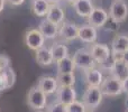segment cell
<instances>
[{
	"mask_svg": "<svg viewBox=\"0 0 128 112\" xmlns=\"http://www.w3.org/2000/svg\"><path fill=\"white\" fill-rule=\"evenodd\" d=\"M27 104L35 111H43L47 107V95L37 85L32 86L27 93Z\"/></svg>",
	"mask_w": 128,
	"mask_h": 112,
	"instance_id": "6da1fadb",
	"label": "cell"
},
{
	"mask_svg": "<svg viewBox=\"0 0 128 112\" xmlns=\"http://www.w3.org/2000/svg\"><path fill=\"white\" fill-rule=\"evenodd\" d=\"M104 94H102L100 88H86L82 95V102L86 106L88 112H93L97 110L102 103Z\"/></svg>",
	"mask_w": 128,
	"mask_h": 112,
	"instance_id": "7a4b0ae2",
	"label": "cell"
},
{
	"mask_svg": "<svg viewBox=\"0 0 128 112\" xmlns=\"http://www.w3.org/2000/svg\"><path fill=\"white\" fill-rule=\"evenodd\" d=\"M100 90H101L104 97L108 98H116L124 93L122 92V82L109 74L104 76V82L100 86Z\"/></svg>",
	"mask_w": 128,
	"mask_h": 112,
	"instance_id": "3957f363",
	"label": "cell"
},
{
	"mask_svg": "<svg viewBox=\"0 0 128 112\" xmlns=\"http://www.w3.org/2000/svg\"><path fill=\"white\" fill-rule=\"evenodd\" d=\"M73 61L75 64V68L81 70L83 72L91 70L93 67H97V63L93 59L90 51L88 48H80L73 55Z\"/></svg>",
	"mask_w": 128,
	"mask_h": 112,
	"instance_id": "277c9868",
	"label": "cell"
},
{
	"mask_svg": "<svg viewBox=\"0 0 128 112\" xmlns=\"http://www.w3.org/2000/svg\"><path fill=\"white\" fill-rule=\"evenodd\" d=\"M128 17V4L125 0H114L109 7V18L116 24L126 21Z\"/></svg>",
	"mask_w": 128,
	"mask_h": 112,
	"instance_id": "5b68a950",
	"label": "cell"
},
{
	"mask_svg": "<svg viewBox=\"0 0 128 112\" xmlns=\"http://www.w3.org/2000/svg\"><path fill=\"white\" fill-rule=\"evenodd\" d=\"M45 38L37 28L28 29L25 34V44L30 51H38L45 46Z\"/></svg>",
	"mask_w": 128,
	"mask_h": 112,
	"instance_id": "8992f818",
	"label": "cell"
},
{
	"mask_svg": "<svg viewBox=\"0 0 128 112\" xmlns=\"http://www.w3.org/2000/svg\"><path fill=\"white\" fill-rule=\"evenodd\" d=\"M89 51H90L91 55L96 61L97 65H100L101 63L106 62L112 55L111 48L107 44H104V43H94V44H92L90 46Z\"/></svg>",
	"mask_w": 128,
	"mask_h": 112,
	"instance_id": "52a82bcc",
	"label": "cell"
},
{
	"mask_svg": "<svg viewBox=\"0 0 128 112\" xmlns=\"http://www.w3.org/2000/svg\"><path fill=\"white\" fill-rule=\"evenodd\" d=\"M86 19H88L89 25L97 29H100L104 27V25L108 22L110 18H109V12L106 9H104L102 7H94V9Z\"/></svg>",
	"mask_w": 128,
	"mask_h": 112,
	"instance_id": "ba28073f",
	"label": "cell"
},
{
	"mask_svg": "<svg viewBox=\"0 0 128 112\" xmlns=\"http://www.w3.org/2000/svg\"><path fill=\"white\" fill-rule=\"evenodd\" d=\"M58 36L65 42H72V40L78 39L79 26L72 21H64L58 27Z\"/></svg>",
	"mask_w": 128,
	"mask_h": 112,
	"instance_id": "9c48e42d",
	"label": "cell"
},
{
	"mask_svg": "<svg viewBox=\"0 0 128 112\" xmlns=\"http://www.w3.org/2000/svg\"><path fill=\"white\" fill-rule=\"evenodd\" d=\"M55 94H56V101L66 107L76 101V97H78L74 86H58Z\"/></svg>",
	"mask_w": 128,
	"mask_h": 112,
	"instance_id": "30bf717a",
	"label": "cell"
},
{
	"mask_svg": "<svg viewBox=\"0 0 128 112\" xmlns=\"http://www.w3.org/2000/svg\"><path fill=\"white\" fill-rule=\"evenodd\" d=\"M78 39H80L84 44L92 45L97 43L98 39V29L89 25L88 22L84 25L79 26V36Z\"/></svg>",
	"mask_w": 128,
	"mask_h": 112,
	"instance_id": "8fae6325",
	"label": "cell"
},
{
	"mask_svg": "<svg viewBox=\"0 0 128 112\" xmlns=\"http://www.w3.org/2000/svg\"><path fill=\"white\" fill-rule=\"evenodd\" d=\"M84 73V81L89 88H100L104 80V75L99 67H93L91 70L86 71Z\"/></svg>",
	"mask_w": 128,
	"mask_h": 112,
	"instance_id": "7c38bea8",
	"label": "cell"
},
{
	"mask_svg": "<svg viewBox=\"0 0 128 112\" xmlns=\"http://www.w3.org/2000/svg\"><path fill=\"white\" fill-rule=\"evenodd\" d=\"M120 56L122 55H112V57L115 58V62H114V66L111 68L109 75H112L114 77H116V79L122 82L128 77V65H126L122 62Z\"/></svg>",
	"mask_w": 128,
	"mask_h": 112,
	"instance_id": "4fadbf2b",
	"label": "cell"
},
{
	"mask_svg": "<svg viewBox=\"0 0 128 112\" xmlns=\"http://www.w3.org/2000/svg\"><path fill=\"white\" fill-rule=\"evenodd\" d=\"M37 86L46 95L54 94V93H56V91H58V89L56 77L48 76V75L40 76V79H38V81H37Z\"/></svg>",
	"mask_w": 128,
	"mask_h": 112,
	"instance_id": "5bb4252c",
	"label": "cell"
},
{
	"mask_svg": "<svg viewBox=\"0 0 128 112\" xmlns=\"http://www.w3.org/2000/svg\"><path fill=\"white\" fill-rule=\"evenodd\" d=\"M37 29L44 36L45 39H55L58 36V26L54 25L53 22L48 21L45 18L40 21Z\"/></svg>",
	"mask_w": 128,
	"mask_h": 112,
	"instance_id": "9a60e30c",
	"label": "cell"
},
{
	"mask_svg": "<svg viewBox=\"0 0 128 112\" xmlns=\"http://www.w3.org/2000/svg\"><path fill=\"white\" fill-rule=\"evenodd\" d=\"M111 53L112 55H122L128 51V35L126 34H118L115 36L111 42Z\"/></svg>",
	"mask_w": 128,
	"mask_h": 112,
	"instance_id": "2e32d148",
	"label": "cell"
},
{
	"mask_svg": "<svg viewBox=\"0 0 128 112\" xmlns=\"http://www.w3.org/2000/svg\"><path fill=\"white\" fill-rule=\"evenodd\" d=\"M45 19L60 27L65 21V11L63 10V8L60 4H51Z\"/></svg>",
	"mask_w": 128,
	"mask_h": 112,
	"instance_id": "e0dca14e",
	"label": "cell"
},
{
	"mask_svg": "<svg viewBox=\"0 0 128 112\" xmlns=\"http://www.w3.org/2000/svg\"><path fill=\"white\" fill-rule=\"evenodd\" d=\"M72 7L79 17L88 18L96 6L93 4L92 0H76L72 4Z\"/></svg>",
	"mask_w": 128,
	"mask_h": 112,
	"instance_id": "ac0fdd59",
	"label": "cell"
},
{
	"mask_svg": "<svg viewBox=\"0 0 128 112\" xmlns=\"http://www.w3.org/2000/svg\"><path fill=\"white\" fill-rule=\"evenodd\" d=\"M35 58L37 64H40V66H50L54 63L51 49H50V47L46 46H44L43 48L35 52Z\"/></svg>",
	"mask_w": 128,
	"mask_h": 112,
	"instance_id": "d6986e66",
	"label": "cell"
},
{
	"mask_svg": "<svg viewBox=\"0 0 128 112\" xmlns=\"http://www.w3.org/2000/svg\"><path fill=\"white\" fill-rule=\"evenodd\" d=\"M51 4L46 0H32V12L40 18H45L50 10Z\"/></svg>",
	"mask_w": 128,
	"mask_h": 112,
	"instance_id": "ffe728a7",
	"label": "cell"
},
{
	"mask_svg": "<svg viewBox=\"0 0 128 112\" xmlns=\"http://www.w3.org/2000/svg\"><path fill=\"white\" fill-rule=\"evenodd\" d=\"M50 49H51L54 63H56V62L61 61V59L68 56V47L66 46L64 43H61V42L54 43V44L50 47Z\"/></svg>",
	"mask_w": 128,
	"mask_h": 112,
	"instance_id": "44dd1931",
	"label": "cell"
},
{
	"mask_svg": "<svg viewBox=\"0 0 128 112\" xmlns=\"http://www.w3.org/2000/svg\"><path fill=\"white\" fill-rule=\"evenodd\" d=\"M56 70L60 74H73L75 71L74 61L71 56H68L61 61L56 62Z\"/></svg>",
	"mask_w": 128,
	"mask_h": 112,
	"instance_id": "7402d4cb",
	"label": "cell"
},
{
	"mask_svg": "<svg viewBox=\"0 0 128 112\" xmlns=\"http://www.w3.org/2000/svg\"><path fill=\"white\" fill-rule=\"evenodd\" d=\"M56 81H58V86H74L75 82H76V77H75L74 73L73 74H56Z\"/></svg>",
	"mask_w": 128,
	"mask_h": 112,
	"instance_id": "603a6c76",
	"label": "cell"
},
{
	"mask_svg": "<svg viewBox=\"0 0 128 112\" xmlns=\"http://www.w3.org/2000/svg\"><path fill=\"white\" fill-rule=\"evenodd\" d=\"M1 75H2V77H4L6 90H9L10 88H12L14 84H15V82H16L17 76H16L15 71L11 68V66L9 68H7V70H4V72H1Z\"/></svg>",
	"mask_w": 128,
	"mask_h": 112,
	"instance_id": "cb8c5ba5",
	"label": "cell"
},
{
	"mask_svg": "<svg viewBox=\"0 0 128 112\" xmlns=\"http://www.w3.org/2000/svg\"><path fill=\"white\" fill-rule=\"evenodd\" d=\"M68 112H88V110L83 104V102L76 100L75 102L68 106Z\"/></svg>",
	"mask_w": 128,
	"mask_h": 112,
	"instance_id": "d4e9b609",
	"label": "cell"
},
{
	"mask_svg": "<svg viewBox=\"0 0 128 112\" xmlns=\"http://www.w3.org/2000/svg\"><path fill=\"white\" fill-rule=\"evenodd\" d=\"M46 112H68V107L55 101L46 107Z\"/></svg>",
	"mask_w": 128,
	"mask_h": 112,
	"instance_id": "484cf974",
	"label": "cell"
},
{
	"mask_svg": "<svg viewBox=\"0 0 128 112\" xmlns=\"http://www.w3.org/2000/svg\"><path fill=\"white\" fill-rule=\"evenodd\" d=\"M10 67V58L4 54H0V73Z\"/></svg>",
	"mask_w": 128,
	"mask_h": 112,
	"instance_id": "4316f807",
	"label": "cell"
},
{
	"mask_svg": "<svg viewBox=\"0 0 128 112\" xmlns=\"http://www.w3.org/2000/svg\"><path fill=\"white\" fill-rule=\"evenodd\" d=\"M114 62H115V58L112 57V55H111V57L109 59H107L106 62H104V63H101L99 65V68L104 72V71H107L108 73H110L111 68H112L114 66Z\"/></svg>",
	"mask_w": 128,
	"mask_h": 112,
	"instance_id": "83f0119b",
	"label": "cell"
},
{
	"mask_svg": "<svg viewBox=\"0 0 128 112\" xmlns=\"http://www.w3.org/2000/svg\"><path fill=\"white\" fill-rule=\"evenodd\" d=\"M26 0H6V2H8L9 4L11 6H15V7H18V6H22Z\"/></svg>",
	"mask_w": 128,
	"mask_h": 112,
	"instance_id": "f1b7e54d",
	"label": "cell"
},
{
	"mask_svg": "<svg viewBox=\"0 0 128 112\" xmlns=\"http://www.w3.org/2000/svg\"><path fill=\"white\" fill-rule=\"evenodd\" d=\"M6 90V85H4V77H2L1 73H0V95L4 92Z\"/></svg>",
	"mask_w": 128,
	"mask_h": 112,
	"instance_id": "f546056e",
	"label": "cell"
},
{
	"mask_svg": "<svg viewBox=\"0 0 128 112\" xmlns=\"http://www.w3.org/2000/svg\"><path fill=\"white\" fill-rule=\"evenodd\" d=\"M122 92L128 95V77L122 81Z\"/></svg>",
	"mask_w": 128,
	"mask_h": 112,
	"instance_id": "4dcf8cb0",
	"label": "cell"
},
{
	"mask_svg": "<svg viewBox=\"0 0 128 112\" xmlns=\"http://www.w3.org/2000/svg\"><path fill=\"white\" fill-rule=\"evenodd\" d=\"M120 58L122 59V62H124L126 65H128V51H126L124 54H122V56H120Z\"/></svg>",
	"mask_w": 128,
	"mask_h": 112,
	"instance_id": "1f68e13d",
	"label": "cell"
},
{
	"mask_svg": "<svg viewBox=\"0 0 128 112\" xmlns=\"http://www.w3.org/2000/svg\"><path fill=\"white\" fill-rule=\"evenodd\" d=\"M50 4H60L63 0H46Z\"/></svg>",
	"mask_w": 128,
	"mask_h": 112,
	"instance_id": "d6a6232c",
	"label": "cell"
},
{
	"mask_svg": "<svg viewBox=\"0 0 128 112\" xmlns=\"http://www.w3.org/2000/svg\"><path fill=\"white\" fill-rule=\"evenodd\" d=\"M4 4H6V0H0V13L4 9Z\"/></svg>",
	"mask_w": 128,
	"mask_h": 112,
	"instance_id": "836d02e7",
	"label": "cell"
},
{
	"mask_svg": "<svg viewBox=\"0 0 128 112\" xmlns=\"http://www.w3.org/2000/svg\"><path fill=\"white\" fill-rule=\"evenodd\" d=\"M125 107H126V111H128V95L126 97V100H125Z\"/></svg>",
	"mask_w": 128,
	"mask_h": 112,
	"instance_id": "e575fe53",
	"label": "cell"
},
{
	"mask_svg": "<svg viewBox=\"0 0 128 112\" xmlns=\"http://www.w3.org/2000/svg\"><path fill=\"white\" fill-rule=\"evenodd\" d=\"M63 1H65V2H68V3H70V4H73L76 0H63Z\"/></svg>",
	"mask_w": 128,
	"mask_h": 112,
	"instance_id": "d590c367",
	"label": "cell"
},
{
	"mask_svg": "<svg viewBox=\"0 0 128 112\" xmlns=\"http://www.w3.org/2000/svg\"><path fill=\"white\" fill-rule=\"evenodd\" d=\"M126 112H128V111H126Z\"/></svg>",
	"mask_w": 128,
	"mask_h": 112,
	"instance_id": "8d00e7d4",
	"label": "cell"
}]
</instances>
